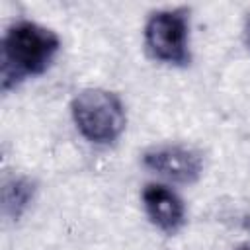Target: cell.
Returning a JSON list of instances; mask_svg holds the SVG:
<instances>
[{"label": "cell", "mask_w": 250, "mask_h": 250, "mask_svg": "<svg viewBox=\"0 0 250 250\" xmlns=\"http://www.w3.org/2000/svg\"><path fill=\"white\" fill-rule=\"evenodd\" d=\"M61 51V37L37 21H14L0 47V86L8 92L31 76L43 74Z\"/></svg>", "instance_id": "6da1fadb"}, {"label": "cell", "mask_w": 250, "mask_h": 250, "mask_svg": "<svg viewBox=\"0 0 250 250\" xmlns=\"http://www.w3.org/2000/svg\"><path fill=\"white\" fill-rule=\"evenodd\" d=\"M76 131L92 145L115 143L127 127V111L121 98L105 88H84L70 102Z\"/></svg>", "instance_id": "7a4b0ae2"}, {"label": "cell", "mask_w": 250, "mask_h": 250, "mask_svg": "<svg viewBox=\"0 0 250 250\" xmlns=\"http://www.w3.org/2000/svg\"><path fill=\"white\" fill-rule=\"evenodd\" d=\"M145 47L148 55L170 66L189 64V21L184 10L152 12L145 23Z\"/></svg>", "instance_id": "3957f363"}, {"label": "cell", "mask_w": 250, "mask_h": 250, "mask_svg": "<svg viewBox=\"0 0 250 250\" xmlns=\"http://www.w3.org/2000/svg\"><path fill=\"white\" fill-rule=\"evenodd\" d=\"M143 164L150 172L176 184H193L203 172V160L199 152L186 145L150 146L143 154Z\"/></svg>", "instance_id": "277c9868"}, {"label": "cell", "mask_w": 250, "mask_h": 250, "mask_svg": "<svg viewBox=\"0 0 250 250\" xmlns=\"http://www.w3.org/2000/svg\"><path fill=\"white\" fill-rule=\"evenodd\" d=\"M143 207L150 223L166 234L178 232L186 223V207L180 195L164 184H146L143 188Z\"/></svg>", "instance_id": "5b68a950"}, {"label": "cell", "mask_w": 250, "mask_h": 250, "mask_svg": "<svg viewBox=\"0 0 250 250\" xmlns=\"http://www.w3.org/2000/svg\"><path fill=\"white\" fill-rule=\"evenodd\" d=\"M33 184L27 178H10L4 182L2 188V207L4 213L12 219H20L21 213L27 209L29 201L33 199Z\"/></svg>", "instance_id": "8992f818"}, {"label": "cell", "mask_w": 250, "mask_h": 250, "mask_svg": "<svg viewBox=\"0 0 250 250\" xmlns=\"http://www.w3.org/2000/svg\"><path fill=\"white\" fill-rule=\"evenodd\" d=\"M244 37H246V43H248V47H250V18H248L246 27H244Z\"/></svg>", "instance_id": "52a82bcc"}, {"label": "cell", "mask_w": 250, "mask_h": 250, "mask_svg": "<svg viewBox=\"0 0 250 250\" xmlns=\"http://www.w3.org/2000/svg\"><path fill=\"white\" fill-rule=\"evenodd\" d=\"M242 250H248V248H242Z\"/></svg>", "instance_id": "ba28073f"}]
</instances>
